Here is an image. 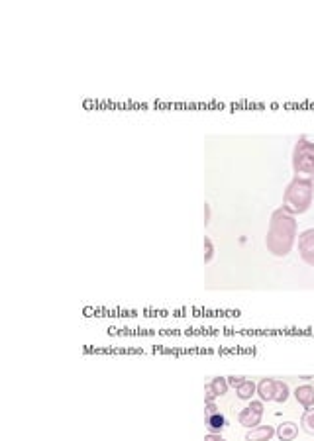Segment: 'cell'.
Returning <instances> with one entry per match:
<instances>
[{
  "label": "cell",
  "mask_w": 314,
  "mask_h": 441,
  "mask_svg": "<svg viewBox=\"0 0 314 441\" xmlns=\"http://www.w3.org/2000/svg\"><path fill=\"white\" fill-rule=\"evenodd\" d=\"M206 414H208V416H212V414H218V412H216V406L212 404V402H208V404H206Z\"/></svg>",
  "instance_id": "obj_13"
},
{
  "label": "cell",
  "mask_w": 314,
  "mask_h": 441,
  "mask_svg": "<svg viewBox=\"0 0 314 441\" xmlns=\"http://www.w3.org/2000/svg\"><path fill=\"white\" fill-rule=\"evenodd\" d=\"M218 441H226V439H222V437H220V439H218Z\"/></svg>",
  "instance_id": "obj_15"
},
{
  "label": "cell",
  "mask_w": 314,
  "mask_h": 441,
  "mask_svg": "<svg viewBox=\"0 0 314 441\" xmlns=\"http://www.w3.org/2000/svg\"><path fill=\"white\" fill-rule=\"evenodd\" d=\"M261 414H263V404L261 402H252L249 408L241 410L240 414V423L245 425V427H258L259 422H261Z\"/></svg>",
  "instance_id": "obj_1"
},
{
  "label": "cell",
  "mask_w": 314,
  "mask_h": 441,
  "mask_svg": "<svg viewBox=\"0 0 314 441\" xmlns=\"http://www.w3.org/2000/svg\"><path fill=\"white\" fill-rule=\"evenodd\" d=\"M220 439V435H216V433H212V435H206L204 441H218Z\"/></svg>",
  "instance_id": "obj_14"
},
{
  "label": "cell",
  "mask_w": 314,
  "mask_h": 441,
  "mask_svg": "<svg viewBox=\"0 0 314 441\" xmlns=\"http://www.w3.org/2000/svg\"><path fill=\"white\" fill-rule=\"evenodd\" d=\"M277 437L279 441H295V437L298 435V425L293 422H285L277 427Z\"/></svg>",
  "instance_id": "obj_3"
},
{
  "label": "cell",
  "mask_w": 314,
  "mask_h": 441,
  "mask_svg": "<svg viewBox=\"0 0 314 441\" xmlns=\"http://www.w3.org/2000/svg\"><path fill=\"white\" fill-rule=\"evenodd\" d=\"M273 435H275V429L271 425H258L245 435V441H269Z\"/></svg>",
  "instance_id": "obj_2"
},
{
  "label": "cell",
  "mask_w": 314,
  "mask_h": 441,
  "mask_svg": "<svg viewBox=\"0 0 314 441\" xmlns=\"http://www.w3.org/2000/svg\"><path fill=\"white\" fill-rule=\"evenodd\" d=\"M256 392V385L252 383V381H245L241 386H238V396H240L241 400H247V398H252V394Z\"/></svg>",
  "instance_id": "obj_8"
},
{
  "label": "cell",
  "mask_w": 314,
  "mask_h": 441,
  "mask_svg": "<svg viewBox=\"0 0 314 441\" xmlns=\"http://www.w3.org/2000/svg\"><path fill=\"white\" fill-rule=\"evenodd\" d=\"M206 425H208V431H212V433H220L222 429L226 427V418H224L222 414H212V416H208Z\"/></svg>",
  "instance_id": "obj_6"
},
{
  "label": "cell",
  "mask_w": 314,
  "mask_h": 441,
  "mask_svg": "<svg viewBox=\"0 0 314 441\" xmlns=\"http://www.w3.org/2000/svg\"><path fill=\"white\" fill-rule=\"evenodd\" d=\"M258 392L261 400H273L275 396V381L273 379H263L258 385Z\"/></svg>",
  "instance_id": "obj_5"
},
{
  "label": "cell",
  "mask_w": 314,
  "mask_h": 441,
  "mask_svg": "<svg viewBox=\"0 0 314 441\" xmlns=\"http://www.w3.org/2000/svg\"><path fill=\"white\" fill-rule=\"evenodd\" d=\"M295 394H296V400L304 406V408H310V406L314 404V388L312 386H308V385L298 386Z\"/></svg>",
  "instance_id": "obj_4"
},
{
  "label": "cell",
  "mask_w": 314,
  "mask_h": 441,
  "mask_svg": "<svg viewBox=\"0 0 314 441\" xmlns=\"http://www.w3.org/2000/svg\"><path fill=\"white\" fill-rule=\"evenodd\" d=\"M287 398H289V386L285 385L283 381H275V396H273V400L285 402Z\"/></svg>",
  "instance_id": "obj_7"
},
{
  "label": "cell",
  "mask_w": 314,
  "mask_h": 441,
  "mask_svg": "<svg viewBox=\"0 0 314 441\" xmlns=\"http://www.w3.org/2000/svg\"><path fill=\"white\" fill-rule=\"evenodd\" d=\"M210 388H212V392L216 394V396H222V394H226V390H228V383L224 381V379H214L212 381V385H208Z\"/></svg>",
  "instance_id": "obj_9"
},
{
  "label": "cell",
  "mask_w": 314,
  "mask_h": 441,
  "mask_svg": "<svg viewBox=\"0 0 314 441\" xmlns=\"http://www.w3.org/2000/svg\"><path fill=\"white\" fill-rule=\"evenodd\" d=\"M302 425L308 429V431H314V410H306L304 416H302Z\"/></svg>",
  "instance_id": "obj_10"
},
{
  "label": "cell",
  "mask_w": 314,
  "mask_h": 441,
  "mask_svg": "<svg viewBox=\"0 0 314 441\" xmlns=\"http://www.w3.org/2000/svg\"><path fill=\"white\" fill-rule=\"evenodd\" d=\"M243 383H245L243 377H230V379H228V385H232V386H241Z\"/></svg>",
  "instance_id": "obj_12"
},
{
  "label": "cell",
  "mask_w": 314,
  "mask_h": 441,
  "mask_svg": "<svg viewBox=\"0 0 314 441\" xmlns=\"http://www.w3.org/2000/svg\"><path fill=\"white\" fill-rule=\"evenodd\" d=\"M204 247H206V255H204V261L208 263V261L212 259V243H210V239H204Z\"/></svg>",
  "instance_id": "obj_11"
}]
</instances>
